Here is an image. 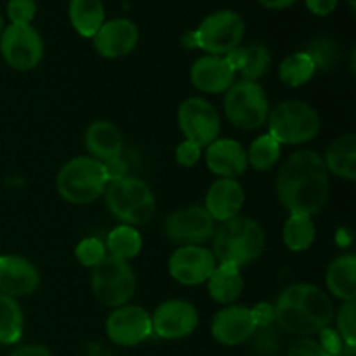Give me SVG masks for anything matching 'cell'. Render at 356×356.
Returning a JSON list of instances; mask_svg holds the SVG:
<instances>
[{
	"instance_id": "obj_1",
	"label": "cell",
	"mask_w": 356,
	"mask_h": 356,
	"mask_svg": "<svg viewBox=\"0 0 356 356\" xmlns=\"http://www.w3.org/2000/svg\"><path fill=\"white\" fill-rule=\"evenodd\" d=\"M277 195L289 214L313 218L329 202V172L322 155L313 149L294 152L277 176Z\"/></svg>"
},
{
	"instance_id": "obj_2",
	"label": "cell",
	"mask_w": 356,
	"mask_h": 356,
	"mask_svg": "<svg viewBox=\"0 0 356 356\" xmlns=\"http://www.w3.org/2000/svg\"><path fill=\"white\" fill-rule=\"evenodd\" d=\"M275 322L292 336L308 337L330 325L334 305L323 289L313 284L285 287L273 306Z\"/></svg>"
},
{
	"instance_id": "obj_3",
	"label": "cell",
	"mask_w": 356,
	"mask_h": 356,
	"mask_svg": "<svg viewBox=\"0 0 356 356\" xmlns=\"http://www.w3.org/2000/svg\"><path fill=\"white\" fill-rule=\"evenodd\" d=\"M212 254L222 264L240 268L257 261L266 247L264 229L256 219L236 216L219 225L212 235Z\"/></svg>"
},
{
	"instance_id": "obj_4",
	"label": "cell",
	"mask_w": 356,
	"mask_h": 356,
	"mask_svg": "<svg viewBox=\"0 0 356 356\" xmlns=\"http://www.w3.org/2000/svg\"><path fill=\"white\" fill-rule=\"evenodd\" d=\"M106 207L122 225L141 226L153 219L156 209L155 195L148 183L139 177L125 176L106 184Z\"/></svg>"
},
{
	"instance_id": "obj_5",
	"label": "cell",
	"mask_w": 356,
	"mask_h": 356,
	"mask_svg": "<svg viewBox=\"0 0 356 356\" xmlns=\"http://www.w3.org/2000/svg\"><path fill=\"white\" fill-rule=\"evenodd\" d=\"M268 134L280 145H302L320 132V115L312 104L299 99L280 101L268 115Z\"/></svg>"
},
{
	"instance_id": "obj_6",
	"label": "cell",
	"mask_w": 356,
	"mask_h": 356,
	"mask_svg": "<svg viewBox=\"0 0 356 356\" xmlns=\"http://www.w3.org/2000/svg\"><path fill=\"white\" fill-rule=\"evenodd\" d=\"M106 184L103 163L89 155L68 160L56 177L59 197L76 205L97 200L106 190Z\"/></svg>"
},
{
	"instance_id": "obj_7",
	"label": "cell",
	"mask_w": 356,
	"mask_h": 356,
	"mask_svg": "<svg viewBox=\"0 0 356 356\" xmlns=\"http://www.w3.org/2000/svg\"><path fill=\"white\" fill-rule=\"evenodd\" d=\"M225 115L235 127L254 131L266 124L270 115V101L259 82L238 80L225 92Z\"/></svg>"
},
{
	"instance_id": "obj_8",
	"label": "cell",
	"mask_w": 356,
	"mask_h": 356,
	"mask_svg": "<svg viewBox=\"0 0 356 356\" xmlns=\"http://www.w3.org/2000/svg\"><path fill=\"white\" fill-rule=\"evenodd\" d=\"M90 287L97 301L106 308H120L129 305L136 292V275L127 261L108 254L92 268Z\"/></svg>"
},
{
	"instance_id": "obj_9",
	"label": "cell",
	"mask_w": 356,
	"mask_h": 356,
	"mask_svg": "<svg viewBox=\"0 0 356 356\" xmlns=\"http://www.w3.org/2000/svg\"><path fill=\"white\" fill-rule=\"evenodd\" d=\"M245 35V21L238 13L229 9L209 14L195 30L197 49L212 56H226L240 47Z\"/></svg>"
},
{
	"instance_id": "obj_10",
	"label": "cell",
	"mask_w": 356,
	"mask_h": 356,
	"mask_svg": "<svg viewBox=\"0 0 356 356\" xmlns=\"http://www.w3.org/2000/svg\"><path fill=\"white\" fill-rule=\"evenodd\" d=\"M0 52L10 68L30 72L44 58V40L31 24H13L3 28L0 35Z\"/></svg>"
},
{
	"instance_id": "obj_11",
	"label": "cell",
	"mask_w": 356,
	"mask_h": 356,
	"mask_svg": "<svg viewBox=\"0 0 356 356\" xmlns=\"http://www.w3.org/2000/svg\"><path fill=\"white\" fill-rule=\"evenodd\" d=\"M177 124L184 139L197 143L198 146H209L219 138L221 117L214 104L204 97H188L177 108Z\"/></svg>"
},
{
	"instance_id": "obj_12",
	"label": "cell",
	"mask_w": 356,
	"mask_h": 356,
	"mask_svg": "<svg viewBox=\"0 0 356 356\" xmlns=\"http://www.w3.org/2000/svg\"><path fill=\"white\" fill-rule=\"evenodd\" d=\"M216 221L209 216L204 205H190L170 212L163 222L167 240L176 245H200L212 238Z\"/></svg>"
},
{
	"instance_id": "obj_13",
	"label": "cell",
	"mask_w": 356,
	"mask_h": 356,
	"mask_svg": "<svg viewBox=\"0 0 356 356\" xmlns=\"http://www.w3.org/2000/svg\"><path fill=\"white\" fill-rule=\"evenodd\" d=\"M152 334V315L143 306L124 305L115 308L106 318L108 339L118 346H138Z\"/></svg>"
},
{
	"instance_id": "obj_14",
	"label": "cell",
	"mask_w": 356,
	"mask_h": 356,
	"mask_svg": "<svg viewBox=\"0 0 356 356\" xmlns=\"http://www.w3.org/2000/svg\"><path fill=\"white\" fill-rule=\"evenodd\" d=\"M218 266L214 254L211 249L202 245H181L170 254L169 275L177 284L195 287V285L207 284L209 277Z\"/></svg>"
},
{
	"instance_id": "obj_15",
	"label": "cell",
	"mask_w": 356,
	"mask_h": 356,
	"mask_svg": "<svg viewBox=\"0 0 356 356\" xmlns=\"http://www.w3.org/2000/svg\"><path fill=\"white\" fill-rule=\"evenodd\" d=\"M198 325V312L190 301L169 299L156 306L152 315L153 334L162 339L176 341L191 336Z\"/></svg>"
},
{
	"instance_id": "obj_16",
	"label": "cell",
	"mask_w": 356,
	"mask_h": 356,
	"mask_svg": "<svg viewBox=\"0 0 356 356\" xmlns=\"http://www.w3.org/2000/svg\"><path fill=\"white\" fill-rule=\"evenodd\" d=\"M256 313L252 308L238 305H228L219 309L211 323V334L219 344L240 346L257 332Z\"/></svg>"
},
{
	"instance_id": "obj_17",
	"label": "cell",
	"mask_w": 356,
	"mask_h": 356,
	"mask_svg": "<svg viewBox=\"0 0 356 356\" xmlns=\"http://www.w3.org/2000/svg\"><path fill=\"white\" fill-rule=\"evenodd\" d=\"M139 42V30L134 21L125 17L104 21L103 26L92 37L94 49L106 59H118L129 56Z\"/></svg>"
},
{
	"instance_id": "obj_18",
	"label": "cell",
	"mask_w": 356,
	"mask_h": 356,
	"mask_svg": "<svg viewBox=\"0 0 356 356\" xmlns=\"http://www.w3.org/2000/svg\"><path fill=\"white\" fill-rule=\"evenodd\" d=\"M40 285V273L30 259L23 256H0V294L9 298H26Z\"/></svg>"
},
{
	"instance_id": "obj_19",
	"label": "cell",
	"mask_w": 356,
	"mask_h": 356,
	"mask_svg": "<svg viewBox=\"0 0 356 356\" xmlns=\"http://www.w3.org/2000/svg\"><path fill=\"white\" fill-rule=\"evenodd\" d=\"M235 70L226 56L204 54L191 65L190 80L205 94H225L235 83Z\"/></svg>"
},
{
	"instance_id": "obj_20",
	"label": "cell",
	"mask_w": 356,
	"mask_h": 356,
	"mask_svg": "<svg viewBox=\"0 0 356 356\" xmlns=\"http://www.w3.org/2000/svg\"><path fill=\"white\" fill-rule=\"evenodd\" d=\"M205 148V163L218 177L238 179L249 169L247 149L236 139L218 138Z\"/></svg>"
},
{
	"instance_id": "obj_21",
	"label": "cell",
	"mask_w": 356,
	"mask_h": 356,
	"mask_svg": "<svg viewBox=\"0 0 356 356\" xmlns=\"http://www.w3.org/2000/svg\"><path fill=\"white\" fill-rule=\"evenodd\" d=\"M243 204H245V190L238 179L219 177L209 186L204 209L214 221L225 222L240 216Z\"/></svg>"
},
{
	"instance_id": "obj_22",
	"label": "cell",
	"mask_w": 356,
	"mask_h": 356,
	"mask_svg": "<svg viewBox=\"0 0 356 356\" xmlns=\"http://www.w3.org/2000/svg\"><path fill=\"white\" fill-rule=\"evenodd\" d=\"M86 148L89 156L106 162L110 159L122 156L124 136L120 129L108 120H96L86 131Z\"/></svg>"
},
{
	"instance_id": "obj_23",
	"label": "cell",
	"mask_w": 356,
	"mask_h": 356,
	"mask_svg": "<svg viewBox=\"0 0 356 356\" xmlns=\"http://www.w3.org/2000/svg\"><path fill=\"white\" fill-rule=\"evenodd\" d=\"M327 172L341 179H356V138L355 134L337 136L322 156Z\"/></svg>"
},
{
	"instance_id": "obj_24",
	"label": "cell",
	"mask_w": 356,
	"mask_h": 356,
	"mask_svg": "<svg viewBox=\"0 0 356 356\" xmlns=\"http://www.w3.org/2000/svg\"><path fill=\"white\" fill-rule=\"evenodd\" d=\"M228 61L232 63L235 73H240L243 80L257 82L266 75L271 65V54L266 45L249 44L245 47H236L229 54H226Z\"/></svg>"
},
{
	"instance_id": "obj_25",
	"label": "cell",
	"mask_w": 356,
	"mask_h": 356,
	"mask_svg": "<svg viewBox=\"0 0 356 356\" xmlns=\"http://www.w3.org/2000/svg\"><path fill=\"white\" fill-rule=\"evenodd\" d=\"M207 291L212 301H216L218 305H233L243 291V277L240 268L233 266V264L218 263L207 280Z\"/></svg>"
},
{
	"instance_id": "obj_26",
	"label": "cell",
	"mask_w": 356,
	"mask_h": 356,
	"mask_svg": "<svg viewBox=\"0 0 356 356\" xmlns=\"http://www.w3.org/2000/svg\"><path fill=\"white\" fill-rule=\"evenodd\" d=\"M325 284L330 294L341 301H355L356 298V257L343 254L330 263L325 275Z\"/></svg>"
},
{
	"instance_id": "obj_27",
	"label": "cell",
	"mask_w": 356,
	"mask_h": 356,
	"mask_svg": "<svg viewBox=\"0 0 356 356\" xmlns=\"http://www.w3.org/2000/svg\"><path fill=\"white\" fill-rule=\"evenodd\" d=\"M70 23L83 38H92L106 21L103 0H70Z\"/></svg>"
},
{
	"instance_id": "obj_28",
	"label": "cell",
	"mask_w": 356,
	"mask_h": 356,
	"mask_svg": "<svg viewBox=\"0 0 356 356\" xmlns=\"http://www.w3.org/2000/svg\"><path fill=\"white\" fill-rule=\"evenodd\" d=\"M316 73V65L306 51L287 56L278 66V79L284 86L298 89L306 86Z\"/></svg>"
},
{
	"instance_id": "obj_29",
	"label": "cell",
	"mask_w": 356,
	"mask_h": 356,
	"mask_svg": "<svg viewBox=\"0 0 356 356\" xmlns=\"http://www.w3.org/2000/svg\"><path fill=\"white\" fill-rule=\"evenodd\" d=\"M316 236L315 222L312 218L301 214H291L282 228L284 245L292 252H305L313 245Z\"/></svg>"
},
{
	"instance_id": "obj_30",
	"label": "cell",
	"mask_w": 356,
	"mask_h": 356,
	"mask_svg": "<svg viewBox=\"0 0 356 356\" xmlns=\"http://www.w3.org/2000/svg\"><path fill=\"white\" fill-rule=\"evenodd\" d=\"M106 252L122 261H131L139 256L143 249L141 233L129 225H118L106 236Z\"/></svg>"
},
{
	"instance_id": "obj_31",
	"label": "cell",
	"mask_w": 356,
	"mask_h": 356,
	"mask_svg": "<svg viewBox=\"0 0 356 356\" xmlns=\"http://www.w3.org/2000/svg\"><path fill=\"white\" fill-rule=\"evenodd\" d=\"M23 308L17 299L0 294V344H16L23 336Z\"/></svg>"
},
{
	"instance_id": "obj_32",
	"label": "cell",
	"mask_w": 356,
	"mask_h": 356,
	"mask_svg": "<svg viewBox=\"0 0 356 356\" xmlns=\"http://www.w3.org/2000/svg\"><path fill=\"white\" fill-rule=\"evenodd\" d=\"M282 156V145L270 134H263L250 143L247 149V162L249 167L259 172L273 169Z\"/></svg>"
},
{
	"instance_id": "obj_33",
	"label": "cell",
	"mask_w": 356,
	"mask_h": 356,
	"mask_svg": "<svg viewBox=\"0 0 356 356\" xmlns=\"http://www.w3.org/2000/svg\"><path fill=\"white\" fill-rule=\"evenodd\" d=\"M337 334L343 339L348 350H355L356 346V302L344 301L336 313Z\"/></svg>"
},
{
	"instance_id": "obj_34",
	"label": "cell",
	"mask_w": 356,
	"mask_h": 356,
	"mask_svg": "<svg viewBox=\"0 0 356 356\" xmlns=\"http://www.w3.org/2000/svg\"><path fill=\"white\" fill-rule=\"evenodd\" d=\"M108 256L106 245H104L103 240L96 238V236H89V238H83L82 242H79L75 249V257L83 268H90L101 263L104 257Z\"/></svg>"
},
{
	"instance_id": "obj_35",
	"label": "cell",
	"mask_w": 356,
	"mask_h": 356,
	"mask_svg": "<svg viewBox=\"0 0 356 356\" xmlns=\"http://www.w3.org/2000/svg\"><path fill=\"white\" fill-rule=\"evenodd\" d=\"M6 10L13 24H31V21L37 16V2L35 0H9Z\"/></svg>"
},
{
	"instance_id": "obj_36",
	"label": "cell",
	"mask_w": 356,
	"mask_h": 356,
	"mask_svg": "<svg viewBox=\"0 0 356 356\" xmlns=\"http://www.w3.org/2000/svg\"><path fill=\"white\" fill-rule=\"evenodd\" d=\"M306 52H308V54L313 58V61H315V65H316V70L332 68L334 63H336V58H337L336 47H334L332 42H329V40L313 42V45Z\"/></svg>"
},
{
	"instance_id": "obj_37",
	"label": "cell",
	"mask_w": 356,
	"mask_h": 356,
	"mask_svg": "<svg viewBox=\"0 0 356 356\" xmlns=\"http://www.w3.org/2000/svg\"><path fill=\"white\" fill-rule=\"evenodd\" d=\"M202 159V146L184 139L176 148V160L181 167H195Z\"/></svg>"
},
{
	"instance_id": "obj_38",
	"label": "cell",
	"mask_w": 356,
	"mask_h": 356,
	"mask_svg": "<svg viewBox=\"0 0 356 356\" xmlns=\"http://www.w3.org/2000/svg\"><path fill=\"white\" fill-rule=\"evenodd\" d=\"M320 346L323 348V350L327 351L330 356H339L343 353V348H344V343L343 339H341V336L337 334V330L330 329L329 327H325L323 330H320Z\"/></svg>"
},
{
	"instance_id": "obj_39",
	"label": "cell",
	"mask_w": 356,
	"mask_h": 356,
	"mask_svg": "<svg viewBox=\"0 0 356 356\" xmlns=\"http://www.w3.org/2000/svg\"><path fill=\"white\" fill-rule=\"evenodd\" d=\"M287 356H330L315 339H299L289 350Z\"/></svg>"
},
{
	"instance_id": "obj_40",
	"label": "cell",
	"mask_w": 356,
	"mask_h": 356,
	"mask_svg": "<svg viewBox=\"0 0 356 356\" xmlns=\"http://www.w3.org/2000/svg\"><path fill=\"white\" fill-rule=\"evenodd\" d=\"M104 167V172H106L108 183L110 181L122 179V177L127 176V162H125L122 156H117V159H110L106 162H101Z\"/></svg>"
},
{
	"instance_id": "obj_41",
	"label": "cell",
	"mask_w": 356,
	"mask_h": 356,
	"mask_svg": "<svg viewBox=\"0 0 356 356\" xmlns=\"http://www.w3.org/2000/svg\"><path fill=\"white\" fill-rule=\"evenodd\" d=\"M306 7L315 16H329L336 10L339 0H305Z\"/></svg>"
},
{
	"instance_id": "obj_42",
	"label": "cell",
	"mask_w": 356,
	"mask_h": 356,
	"mask_svg": "<svg viewBox=\"0 0 356 356\" xmlns=\"http://www.w3.org/2000/svg\"><path fill=\"white\" fill-rule=\"evenodd\" d=\"M9 356H52V353L42 344H26L14 350Z\"/></svg>"
},
{
	"instance_id": "obj_43",
	"label": "cell",
	"mask_w": 356,
	"mask_h": 356,
	"mask_svg": "<svg viewBox=\"0 0 356 356\" xmlns=\"http://www.w3.org/2000/svg\"><path fill=\"white\" fill-rule=\"evenodd\" d=\"M263 7L271 10H282V9H289L291 6H294L296 0H257Z\"/></svg>"
},
{
	"instance_id": "obj_44",
	"label": "cell",
	"mask_w": 356,
	"mask_h": 356,
	"mask_svg": "<svg viewBox=\"0 0 356 356\" xmlns=\"http://www.w3.org/2000/svg\"><path fill=\"white\" fill-rule=\"evenodd\" d=\"M183 45L188 49H197V38H195V30L186 31L183 35Z\"/></svg>"
},
{
	"instance_id": "obj_45",
	"label": "cell",
	"mask_w": 356,
	"mask_h": 356,
	"mask_svg": "<svg viewBox=\"0 0 356 356\" xmlns=\"http://www.w3.org/2000/svg\"><path fill=\"white\" fill-rule=\"evenodd\" d=\"M3 28H6V24H3V17H2V14H0V35H2Z\"/></svg>"
}]
</instances>
